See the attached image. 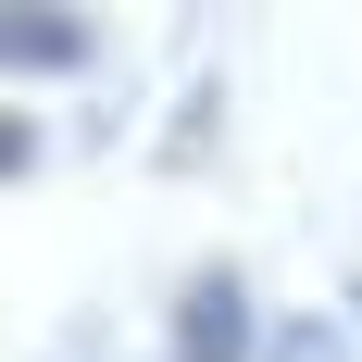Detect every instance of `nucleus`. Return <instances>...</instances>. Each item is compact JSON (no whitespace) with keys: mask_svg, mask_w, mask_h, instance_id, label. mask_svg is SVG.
<instances>
[{"mask_svg":"<svg viewBox=\"0 0 362 362\" xmlns=\"http://www.w3.org/2000/svg\"><path fill=\"white\" fill-rule=\"evenodd\" d=\"M50 150H63V138H50L37 112H0V175H13V187H25L37 163H50Z\"/></svg>","mask_w":362,"mask_h":362,"instance_id":"nucleus-5","label":"nucleus"},{"mask_svg":"<svg viewBox=\"0 0 362 362\" xmlns=\"http://www.w3.org/2000/svg\"><path fill=\"white\" fill-rule=\"evenodd\" d=\"M337 313H350V325H362V288H350V300H337Z\"/></svg>","mask_w":362,"mask_h":362,"instance_id":"nucleus-6","label":"nucleus"},{"mask_svg":"<svg viewBox=\"0 0 362 362\" xmlns=\"http://www.w3.org/2000/svg\"><path fill=\"white\" fill-rule=\"evenodd\" d=\"M0 63L13 75H88L100 63V25L63 13V0H13V13H0Z\"/></svg>","mask_w":362,"mask_h":362,"instance_id":"nucleus-2","label":"nucleus"},{"mask_svg":"<svg viewBox=\"0 0 362 362\" xmlns=\"http://www.w3.org/2000/svg\"><path fill=\"white\" fill-rule=\"evenodd\" d=\"M213 138H225V75H200V88L163 112V150H150V163H163V175H200V163H213Z\"/></svg>","mask_w":362,"mask_h":362,"instance_id":"nucleus-3","label":"nucleus"},{"mask_svg":"<svg viewBox=\"0 0 362 362\" xmlns=\"http://www.w3.org/2000/svg\"><path fill=\"white\" fill-rule=\"evenodd\" d=\"M275 350V313L250 300L238 262H187L175 275V313H163V362H262Z\"/></svg>","mask_w":362,"mask_h":362,"instance_id":"nucleus-1","label":"nucleus"},{"mask_svg":"<svg viewBox=\"0 0 362 362\" xmlns=\"http://www.w3.org/2000/svg\"><path fill=\"white\" fill-rule=\"evenodd\" d=\"M262 362H362L350 350V313H275V350Z\"/></svg>","mask_w":362,"mask_h":362,"instance_id":"nucleus-4","label":"nucleus"}]
</instances>
